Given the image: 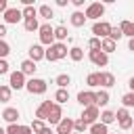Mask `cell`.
<instances>
[{"instance_id": "5", "label": "cell", "mask_w": 134, "mask_h": 134, "mask_svg": "<svg viewBox=\"0 0 134 134\" xmlns=\"http://www.w3.org/2000/svg\"><path fill=\"white\" fill-rule=\"evenodd\" d=\"M103 13H105V4H100V2H92V4H88L84 17H86V19H98V17H103Z\"/></svg>"}, {"instance_id": "41", "label": "cell", "mask_w": 134, "mask_h": 134, "mask_svg": "<svg viewBox=\"0 0 134 134\" xmlns=\"http://www.w3.org/2000/svg\"><path fill=\"white\" fill-rule=\"evenodd\" d=\"M124 117H130V113H128V109H126V107L117 109V113H115V119H124Z\"/></svg>"}, {"instance_id": "45", "label": "cell", "mask_w": 134, "mask_h": 134, "mask_svg": "<svg viewBox=\"0 0 134 134\" xmlns=\"http://www.w3.org/2000/svg\"><path fill=\"white\" fill-rule=\"evenodd\" d=\"M40 134H52V130H50V126H44V128H42V132H40Z\"/></svg>"}, {"instance_id": "21", "label": "cell", "mask_w": 134, "mask_h": 134, "mask_svg": "<svg viewBox=\"0 0 134 134\" xmlns=\"http://www.w3.org/2000/svg\"><path fill=\"white\" fill-rule=\"evenodd\" d=\"M69 21H71V25H73V27H82V25L86 23V17H84V13L75 10V13L71 15V19H69Z\"/></svg>"}, {"instance_id": "26", "label": "cell", "mask_w": 134, "mask_h": 134, "mask_svg": "<svg viewBox=\"0 0 134 134\" xmlns=\"http://www.w3.org/2000/svg\"><path fill=\"white\" fill-rule=\"evenodd\" d=\"M90 134H109V130H107V126H105V124L96 121V124H92V126H90Z\"/></svg>"}, {"instance_id": "3", "label": "cell", "mask_w": 134, "mask_h": 134, "mask_svg": "<svg viewBox=\"0 0 134 134\" xmlns=\"http://www.w3.org/2000/svg\"><path fill=\"white\" fill-rule=\"evenodd\" d=\"M25 88H27L31 94H44L46 88H48V84H46L44 80H40V77H31L29 82H25Z\"/></svg>"}, {"instance_id": "6", "label": "cell", "mask_w": 134, "mask_h": 134, "mask_svg": "<svg viewBox=\"0 0 134 134\" xmlns=\"http://www.w3.org/2000/svg\"><path fill=\"white\" fill-rule=\"evenodd\" d=\"M98 115H100L98 107H96V105H92V107H86V109H84V113H82V119H84L86 124H96Z\"/></svg>"}, {"instance_id": "1", "label": "cell", "mask_w": 134, "mask_h": 134, "mask_svg": "<svg viewBox=\"0 0 134 134\" xmlns=\"http://www.w3.org/2000/svg\"><path fill=\"white\" fill-rule=\"evenodd\" d=\"M65 57H67V46L61 42H57V44L48 46V50H44V59H48V61H59Z\"/></svg>"}, {"instance_id": "31", "label": "cell", "mask_w": 134, "mask_h": 134, "mask_svg": "<svg viewBox=\"0 0 134 134\" xmlns=\"http://www.w3.org/2000/svg\"><path fill=\"white\" fill-rule=\"evenodd\" d=\"M10 100V86H0V103Z\"/></svg>"}, {"instance_id": "13", "label": "cell", "mask_w": 134, "mask_h": 134, "mask_svg": "<svg viewBox=\"0 0 134 134\" xmlns=\"http://www.w3.org/2000/svg\"><path fill=\"white\" fill-rule=\"evenodd\" d=\"M6 134H31L29 126H19V124H8V128L4 130Z\"/></svg>"}, {"instance_id": "29", "label": "cell", "mask_w": 134, "mask_h": 134, "mask_svg": "<svg viewBox=\"0 0 134 134\" xmlns=\"http://www.w3.org/2000/svg\"><path fill=\"white\" fill-rule=\"evenodd\" d=\"M69 57H71V61H82L84 59V50L73 46V48H69Z\"/></svg>"}, {"instance_id": "43", "label": "cell", "mask_w": 134, "mask_h": 134, "mask_svg": "<svg viewBox=\"0 0 134 134\" xmlns=\"http://www.w3.org/2000/svg\"><path fill=\"white\" fill-rule=\"evenodd\" d=\"M8 8V4H6V0H0V13H4Z\"/></svg>"}, {"instance_id": "4", "label": "cell", "mask_w": 134, "mask_h": 134, "mask_svg": "<svg viewBox=\"0 0 134 134\" xmlns=\"http://www.w3.org/2000/svg\"><path fill=\"white\" fill-rule=\"evenodd\" d=\"M92 34H94V38H109V34H111V25L107 23V21H94V25H92Z\"/></svg>"}, {"instance_id": "42", "label": "cell", "mask_w": 134, "mask_h": 134, "mask_svg": "<svg viewBox=\"0 0 134 134\" xmlns=\"http://www.w3.org/2000/svg\"><path fill=\"white\" fill-rule=\"evenodd\" d=\"M4 73H8V63L4 59H0V75H4Z\"/></svg>"}, {"instance_id": "44", "label": "cell", "mask_w": 134, "mask_h": 134, "mask_svg": "<svg viewBox=\"0 0 134 134\" xmlns=\"http://www.w3.org/2000/svg\"><path fill=\"white\" fill-rule=\"evenodd\" d=\"M4 36H6V25H2V23H0V40H2Z\"/></svg>"}, {"instance_id": "7", "label": "cell", "mask_w": 134, "mask_h": 134, "mask_svg": "<svg viewBox=\"0 0 134 134\" xmlns=\"http://www.w3.org/2000/svg\"><path fill=\"white\" fill-rule=\"evenodd\" d=\"M88 57H90V61H92L96 67H105V65L109 63V57H107L103 50H90Z\"/></svg>"}, {"instance_id": "40", "label": "cell", "mask_w": 134, "mask_h": 134, "mask_svg": "<svg viewBox=\"0 0 134 134\" xmlns=\"http://www.w3.org/2000/svg\"><path fill=\"white\" fill-rule=\"evenodd\" d=\"M88 48H90V50H100V40H98V38H92V40L88 42Z\"/></svg>"}, {"instance_id": "15", "label": "cell", "mask_w": 134, "mask_h": 134, "mask_svg": "<svg viewBox=\"0 0 134 134\" xmlns=\"http://www.w3.org/2000/svg\"><path fill=\"white\" fill-rule=\"evenodd\" d=\"M50 107H52V103L50 100H44L38 109H36V117L40 119V121H44L46 117H48V111H50Z\"/></svg>"}, {"instance_id": "47", "label": "cell", "mask_w": 134, "mask_h": 134, "mask_svg": "<svg viewBox=\"0 0 134 134\" xmlns=\"http://www.w3.org/2000/svg\"><path fill=\"white\" fill-rule=\"evenodd\" d=\"M128 86H130V90L134 92V77H130V82H128Z\"/></svg>"}, {"instance_id": "18", "label": "cell", "mask_w": 134, "mask_h": 134, "mask_svg": "<svg viewBox=\"0 0 134 134\" xmlns=\"http://www.w3.org/2000/svg\"><path fill=\"white\" fill-rule=\"evenodd\" d=\"M36 69H38V67H36V63L27 59V61H23V63H21V69H19V71H21L23 75H34V73H36Z\"/></svg>"}, {"instance_id": "32", "label": "cell", "mask_w": 134, "mask_h": 134, "mask_svg": "<svg viewBox=\"0 0 134 134\" xmlns=\"http://www.w3.org/2000/svg\"><path fill=\"white\" fill-rule=\"evenodd\" d=\"M21 15H23L25 19H36V15H38V10H36L34 6H25V8L21 10Z\"/></svg>"}, {"instance_id": "28", "label": "cell", "mask_w": 134, "mask_h": 134, "mask_svg": "<svg viewBox=\"0 0 134 134\" xmlns=\"http://www.w3.org/2000/svg\"><path fill=\"white\" fill-rule=\"evenodd\" d=\"M38 13H40V17H44V19H52V17H54V13H52V8H50L48 4H42V6L38 8Z\"/></svg>"}, {"instance_id": "33", "label": "cell", "mask_w": 134, "mask_h": 134, "mask_svg": "<svg viewBox=\"0 0 134 134\" xmlns=\"http://www.w3.org/2000/svg\"><path fill=\"white\" fill-rule=\"evenodd\" d=\"M25 29H27V31H36V29H40L38 19H25Z\"/></svg>"}, {"instance_id": "24", "label": "cell", "mask_w": 134, "mask_h": 134, "mask_svg": "<svg viewBox=\"0 0 134 134\" xmlns=\"http://www.w3.org/2000/svg\"><path fill=\"white\" fill-rule=\"evenodd\" d=\"M98 117H100V124H105V126H109V124H113V121H115V113H113V111H109V109H107V111H103Z\"/></svg>"}, {"instance_id": "12", "label": "cell", "mask_w": 134, "mask_h": 134, "mask_svg": "<svg viewBox=\"0 0 134 134\" xmlns=\"http://www.w3.org/2000/svg\"><path fill=\"white\" fill-rule=\"evenodd\" d=\"M21 10L19 8H6L4 10V21L6 23H17V21H21Z\"/></svg>"}, {"instance_id": "14", "label": "cell", "mask_w": 134, "mask_h": 134, "mask_svg": "<svg viewBox=\"0 0 134 134\" xmlns=\"http://www.w3.org/2000/svg\"><path fill=\"white\" fill-rule=\"evenodd\" d=\"M42 59H44V48H42L40 44H34V46L29 48V61L38 63V61H42Z\"/></svg>"}, {"instance_id": "37", "label": "cell", "mask_w": 134, "mask_h": 134, "mask_svg": "<svg viewBox=\"0 0 134 134\" xmlns=\"http://www.w3.org/2000/svg\"><path fill=\"white\" fill-rule=\"evenodd\" d=\"M29 128H31V132H34V134H40V132H42V128H44V121H40V119H34Z\"/></svg>"}, {"instance_id": "23", "label": "cell", "mask_w": 134, "mask_h": 134, "mask_svg": "<svg viewBox=\"0 0 134 134\" xmlns=\"http://www.w3.org/2000/svg\"><path fill=\"white\" fill-rule=\"evenodd\" d=\"M54 100H57V105L67 103V100H69V92H67V88H59L57 94H54Z\"/></svg>"}, {"instance_id": "49", "label": "cell", "mask_w": 134, "mask_h": 134, "mask_svg": "<svg viewBox=\"0 0 134 134\" xmlns=\"http://www.w3.org/2000/svg\"><path fill=\"white\" fill-rule=\"evenodd\" d=\"M71 134H77V132H71Z\"/></svg>"}, {"instance_id": "10", "label": "cell", "mask_w": 134, "mask_h": 134, "mask_svg": "<svg viewBox=\"0 0 134 134\" xmlns=\"http://www.w3.org/2000/svg\"><path fill=\"white\" fill-rule=\"evenodd\" d=\"M73 132V119L71 117H63L57 124V134H71Z\"/></svg>"}, {"instance_id": "2", "label": "cell", "mask_w": 134, "mask_h": 134, "mask_svg": "<svg viewBox=\"0 0 134 134\" xmlns=\"http://www.w3.org/2000/svg\"><path fill=\"white\" fill-rule=\"evenodd\" d=\"M40 42L42 44H46V46H52L54 44V27H50L48 23H44V25H40Z\"/></svg>"}, {"instance_id": "36", "label": "cell", "mask_w": 134, "mask_h": 134, "mask_svg": "<svg viewBox=\"0 0 134 134\" xmlns=\"http://www.w3.org/2000/svg\"><path fill=\"white\" fill-rule=\"evenodd\" d=\"M132 126H134V119H132V117H124V119H119V128H121V130H130Z\"/></svg>"}, {"instance_id": "16", "label": "cell", "mask_w": 134, "mask_h": 134, "mask_svg": "<svg viewBox=\"0 0 134 134\" xmlns=\"http://www.w3.org/2000/svg\"><path fill=\"white\" fill-rule=\"evenodd\" d=\"M2 119H6L8 124H15V121L19 119V109H15V107L4 109V111H2Z\"/></svg>"}, {"instance_id": "34", "label": "cell", "mask_w": 134, "mask_h": 134, "mask_svg": "<svg viewBox=\"0 0 134 134\" xmlns=\"http://www.w3.org/2000/svg\"><path fill=\"white\" fill-rule=\"evenodd\" d=\"M86 128H88V124H86L84 119H75V121H73V130H75L77 134H82Z\"/></svg>"}, {"instance_id": "11", "label": "cell", "mask_w": 134, "mask_h": 134, "mask_svg": "<svg viewBox=\"0 0 134 134\" xmlns=\"http://www.w3.org/2000/svg\"><path fill=\"white\" fill-rule=\"evenodd\" d=\"M77 103L86 109V107H92L94 105V92H90V90H86V92H80L77 94Z\"/></svg>"}, {"instance_id": "30", "label": "cell", "mask_w": 134, "mask_h": 134, "mask_svg": "<svg viewBox=\"0 0 134 134\" xmlns=\"http://www.w3.org/2000/svg\"><path fill=\"white\" fill-rule=\"evenodd\" d=\"M86 84H88L90 88H94V86H100V75H98V73H90V75L86 77Z\"/></svg>"}, {"instance_id": "9", "label": "cell", "mask_w": 134, "mask_h": 134, "mask_svg": "<svg viewBox=\"0 0 134 134\" xmlns=\"http://www.w3.org/2000/svg\"><path fill=\"white\" fill-rule=\"evenodd\" d=\"M61 119H63V111H61V105L52 103V107H50V111H48V117H46V121H48V124H59Z\"/></svg>"}, {"instance_id": "35", "label": "cell", "mask_w": 134, "mask_h": 134, "mask_svg": "<svg viewBox=\"0 0 134 134\" xmlns=\"http://www.w3.org/2000/svg\"><path fill=\"white\" fill-rule=\"evenodd\" d=\"M121 103H124V107H134V92L124 94L121 96Z\"/></svg>"}, {"instance_id": "22", "label": "cell", "mask_w": 134, "mask_h": 134, "mask_svg": "<svg viewBox=\"0 0 134 134\" xmlns=\"http://www.w3.org/2000/svg\"><path fill=\"white\" fill-rule=\"evenodd\" d=\"M100 50H103L105 54L113 52V50H115V42H113L111 38H105V40H100Z\"/></svg>"}, {"instance_id": "46", "label": "cell", "mask_w": 134, "mask_h": 134, "mask_svg": "<svg viewBox=\"0 0 134 134\" xmlns=\"http://www.w3.org/2000/svg\"><path fill=\"white\" fill-rule=\"evenodd\" d=\"M128 48L134 52V38H130V42H128Z\"/></svg>"}, {"instance_id": "38", "label": "cell", "mask_w": 134, "mask_h": 134, "mask_svg": "<svg viewBox=\"0 0 134 134\" xmlns=\"http://www.w3.org/2000/svg\"><path fill=\"white\" fill-rule=\"evenodd\" d=\"M109 38H111L113 42H117L119 38H124V34H121V29H119V27H111V34H109Z\"/></svg>"}, {"instance_id": "48", "label": "cell", "mask_w": 134, "mask_h": 134, "mask_svg": "<svg viewBox=\"0 0 134 134\" xmlns=\"http://www.w3.org/2000/svg\"><path fill=\"white\" fill-rule=\"evenodd\" d=\"M0 134H6V132H4V130H2V128H0Z\"/></svg>"}, {"instance_id": "8", "label": "cell", "mask_w": 134, "mask_h": 134, "mask_svg": "<svg viewBox=\"0 0 134 134\" xmlns=\"http://www.w3.org/2000/svg\"><path fill=\"white\" fill-rule=\"evenodd\" d=\"M25 88V75L21 71H13L10 73V90H21Z\"/></svg>"}, {"instance_id": "27", "label": "cell", "mask_w": 134, "mask_h": 134, "mask_svg": "<svg viewBox=\"0 0 134 134\" xmlns=\"http://www.w3.org/2000/svg\"><path fill=\"white\" fill-rule=\"evenodd\" d=\"M67 38H69V36H67V27H63V25L54 27V40L63 42V40H67Z\"/></svg>"}, {"instance_id": "25", "label": "cell", "mask_w": 134, "mask_h": 134, "mask_svg": "<svg viewBox=\"0 0 134 134\" xmlns=\"http://www.w3.org/2000/svg\"><path fill=\"white\" fill-rule=\"evenodd\" d=\"M54 84H57L59 88H67V86L71 84V77H69L67 73H61V75H57V80H54Z\"/></svg>"}, {"instance_id": "50", "label": "cell", "mask_w": 134, "mask_h": 134, "mask_svg": "<svg viewBox=\"0 0 134 134\" xmlns=\"http://www.w3.org/2000/svg\"><path fill=\"white\" fill-rule=\"evenodd\" d=\"M132 128H134V126H132ZM132 134H134V130H132Z\"/></svg>"}, {"instance_id": "20", "label": "cell", "mask_w": 134, "mask_h": 134, "mask_svg": "<svg viewBox=\"0 0 134 134\" xmlns=\"http://www.w3.org/2000/svg\"><path fill=\"white\" fill-rule=\"evenodd\" d=\"M119 29H121L124 36L134 38V23H132V21H121V23H119Z\"/></svg>"}, {"instance_id": "19", "label": "cell", "mask_w": 134, "mask_h": 134, "mask_svg": "<svg viewBox=\"0 0 134 134\" xmlns=\"http://www.w3.org/2000/svg\"><path fill=\"white\" fill-rule=\"evenodd\" d=\"M107 103H109V92H107V90L94 92V105H96V107H105Z\"/></svg>"}, {"instance_id": "39", "label": "cell", "mask_w": 134, "mask_h": 134, "mask_svg": "<svg viewBox=\"0 0 134 134\" xmlns=\"http://www.w3.org/2000/svg\"><path fill=\"white\" fill-rule=\"evenodd\" d=\"M8 52H10V46H8L4 40H0V59H4Z\"/></svg>"}, {"instance_id": "17", "label": "cell", "mask_w": 134, "mask_h": 134, "mask_svg": "<svg viewBox=\"0 0 134 134\" xmlns=\"http://www.w3.org/2000/svg\"><path fill=\"white\" fill-rule=\"evenodd\" d=\"M98 75H100V86L111 88V86L115 84V75H113V73H109V71H98Z\"/></svg>"}]
</instances>
